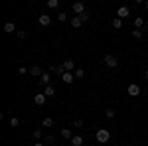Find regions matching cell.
<instances>
[{
	"mask_svg": "<svg viewBox=\"0 0 148 146\" xmlns=\"http://www.w3.org/2000/svg\"><path fill=\"white\" fill-rule=\"evenodd\" d=\"M57 20H59V22H65V20H67V14H65V12H59Z\"/></svg>",
	"mask_w": 148,
	"mask_h": 146,
	"instance_id": "d4e9b609",
	"label": "cell"
},
{
	"mask_svg": "<svg viewBox=\"0 0 148 146\" xmlns=\"http://www.w3.org/2000/svg\"><path fill=\"white\" fill-rule=\"evenodd\" d=\"M57 4H59L57 0H47V6H49V8H57Z\"/></svg>",
	"mask_w": 148,
	"mask_h": 146,
	"instance_id": "484cf974",
	"label": "cell"
},
{
	"mask_svg": "<svg viewBox=\"0 0 148 146\" xmlns=\"http://www.w3.org/2000/svg\"><path fill=\"white\" fill-rule=\"evenodd\" d=\"M34 146H46V142H44V140H42V142H36Z\"/></svg>",
	"mask_w": 148,
	"mask_h": 146,
	"instance_id": "d6a6232c",
	"label": "cell"
},
{
	"mask_svg": "<svg viewBox=\"0 0 148 146\" xmlns=\"http://www.w3.org/2000/svg\"><path fill=\"white\" fill-rule=\"evenodd\" d=\"M83 142H85V140H83V136H79V134H75L71 138V144L73 146H83Z\"/></svg>",
	"mask_w": 148,
	"mask_h": 146,
	"instance_id": "5bb4252c",
	"label": "cell"
},
{
	"mask_svg": "<svg viewBox=\"0 0 148 146\" xmlns=\"http://www.w3.org/2000/svg\"><path fill=\"white\" fill-rule=\"evenodd\" d=\"M49 81H51V73H49V71H46V73L40 77V85H42V87L46 85V87H47V85H49Z\"/></svg>",
	"mask_w": 148,
	"mask_h": 146,
	"instance_id": "9c48e42d",
	"label": "cell"
},
{
	"mask_svg": "<svg viewBox=\"0 0 148 146\" xmlns=\"http://www.w3.org/2000/svg\"><path fill=\"white\" fill-rule=\"evenodd\" d=\"M61 81H63V83H67V85H69V83H73V81H75V73H69V71H67V73L61 77Z\"/></svg>",
	"mask_w": 148,
	"mask_h": 146,
	"instance_id": "7c38bea8",
	"label": "cell"
},
{
	"mask_svg": "<svg viewBox=\"0 0 148 146\" xmlns=\"http://www.w3.org/2000/svg\"><path fill=\"white\" fill-rule=\"evenodd\" d=\"M18 73H20V75H26V73H28V69H26V67H20V69H18Z\"/></svg>",
	"mask_w": 148,
	"mask_h": 146,
	"instance_id": "1f68e13d",
	"label": "cell"
},
{
	"mask_svg": "<svg viewBox=\"0 0 148 146\" xmlns=\"http://www.w3.org/2000/svg\"><path fill=\"white\" fill-rule=\"evenodd\" d=\"M38 24H40V26H49V24H51V18H49L47 14H42V16L38 18Z\"/></svg>",
	"mask_w": 148,
	"mask_h": 146,
	"instance_id": "30bf717a",
	"label": "cell"
},
{
	"mask_svg": "<svg viewBox=\"0 0 148 146\" xmlns=\"http://www.w3.org/2000/svg\"><path fill=\"white\" fill-rule=\"evenodd\" d=\"M142 26H144V20H142L140 16H138V18H134V28H136V30H140Z\"/></svg>",
	"mask_w": 148,
	"mask_h": 146,
	"instance_id": "d6986e66",
	"label": "cell"
},
{
	"mask_svg": "<svg viewBox=\"0 0 148 146\" xmlns=\"http://www.w3.org/2000/svg\"><path fill=\"white\" fill-rule=\"evenodd\" d=\"M113 28H116V30L123 28V20H121V18H114V20H113Z\"/></svg>",
	"mask_w": 148,
	"mask_h": 146,
	"instance_id": "44dd1931",
	"label": "cell"
},
{
	"mask_svg": "<svg viewBox=\"0 0 148 146\" xmlns=\"http://www.w3.org/2000/svg\"><path fill=\"white\" fill-rule=\"evenodd\" d=\"M34 138H36V140L42 138V130H40V128H36V130H34Z\"/></svg>",
	"mask_w": 148,
	"mask_h": 146,
	"instance_id": "4316f807",
	"label": "cell"
},
{
	"mask_svg": "<svg viewBox=\"0 0 148 146\" xmlns=\"http://www.w3.org/2000/svg\"><path fill=\"white\" fill-rule=\"evenodd\" d=\"M71 26L77 30V28H81V26H83V20H81L79 16H73V18H71Z\"/></svg>",
	"mask_w": 148,
	"mask_h": 146,
	"instance_id": "4fadbf2b",
	"label": "cell"
},
{
	"mask_svg": "<svg viewBox=\"0 0 148 146\" xmlns=\"http://www.w3.org/2000/svg\"><path fill=\"white\" fill-rule=\"evenodd\" d=\"M18 38H20V40H26V38H28V32H18Z\"/></svg>",
	"mask_w": 148,
	"mask_h": 146,
	"instance_id": "4dcf8cb0",
	"label": "cell"
},
{
	"mask_svg": "<svg viewBox=\"0 0 148 146\" xmlns=\"http://www.w3.org/2000/svg\"><path fill=\"white\" fill-rule=\"evenodd\" d=\"M18 124H20V119H18V117H12V119H10V126H12V128H16Z\"/></svg>",
	"mask_w": 148,
	"mask_h": 146,
	"instance_id": "7402d4cb",
	"label": "cell"
},
{
	"mask_svg": "<svg viewBox=\"0 0 148 146\" xmlns=\"http://www.w3.org/2000/svg\"><path fill=\"white\" fill-rule=\"evenodd\" d=\"M79 18L83 20V22H89V20H91V14H89V12H85V14H81Z\"/></svg>",
	"mask_w": 148,
	"mask_h": 146,
	"instance_id": "cb8c5ba5",
	"label": "cell"
},
{
	"mask_svg": "<svg viewBox=\"0 0 148 146\" xmlns=\"http://www.w3.org/2000/svg\"><path fill=\"white\" fill-rule=\"evenodd\" d=\"M73 12H75V16H81V14H85V4H83V2H75V4H73Z\"/></svg>",
	"mask_w": 148,
	"mask_h": 146,
	"instance_id": "5b68a950",
	"label": "cell"
},
{
	"mask_svg": "<svg viewBox=\"0 0 148 146\" xmlns=\"http://www.w3.org/2000/svg\"><path fill=\"white\" fill-rule=\"evenodd\" d=\"M44 95H46L47 99H49V97H56V89H53L51 85H47L46 89H44Z\"/></svg>",
	"mask_w": 148,
	"mask_h": 146,
	"instance_id": "9a60e30c",
	"label": "cell"
},
{
	"mask_svg": "<svg viewBox=\"0 0 148 146\" xmlns=\"http://www.w3.org/2000/svg\"><path fill=\"white\" fill-rule=\"evenodd\" d=\"M144 6H146V8H148V0H146V2H144Z\"/></svg>",
	"mask_w": 148,
	"mask_h": 146,
	"instance_id": "e575fe53",
	"label": "cell"
},
{
	"mask_svg": "<svg viewBox=\"0 0 148 146\" xmlns=\"http://www.w3.org/2000/svg\"><path fill=\"white\" fill-rule=\"evenodd\" d=\"M144 77H146V79H148V69H146V71H144Z\"/></svg>",
	"mask_w": 148,
	"mask_h": 146,
	"instance_id": "836d02e7",
	"label": "cell"
},
{
	"mask_svg": "<svg viewBox=\"0 0 148 146\" xmlns=\"http://www.w3.org/2000/svg\"><path fill=\"white\" fill-rule=\"evenodd\" d=\"M61 65H63L65 71H69V73H73V71H75V61H73V59H65Z\"/></svg>",
	"mask_w": 148,
	"mask_h": 146,
	"instance_id": "52a82bcc",
	"label": "cell"
},
{
	"mask_svg": "<svg viewBox=\"0 0 148 146\" xmlns=\"http://www.w3.org/2000/svg\"><path fill=\"white\" fill-rule=\"evenodd\" d=\"M126 93H128L130 97H138V95H140V87H138L136 83H130L128 89H126Z\"/></svg>",
	"mask_w": 148,
	"mask_h": 146,
	"instance_id": "277c9868",
	"label": "cell"
},
{
	"mask_svg": "<svg viewBox=\"0 0 148 146\" xmlns=\"http://www.w3.org/2000/svg\"><path fill=\"white\" fill-rule=\"evenodd\" d=\"M83 75H85V69H81V67L75 69V77L77 79H83Z\"/></svg>",
	"mask_w": 148,
	"mask_h": 146,
	"instance_id": "603a6c76",
	"label": "cell"
},
{
	"mask_svg": "<svg viewBox=\"0 0 148 146\" xmlns=\"http://www.w3.org/2000/svg\"><path fill=\"white\" fill-rule=\"evenodd\" d=\"M95 138H97V142L107 144V142L111 140V132H109L107 128H99V130H97V134H95Z\"/></svg>",
	"mask_w": 148,
	"mask_h": 146,
	"instance_id": "6da1fadb",
	"label": "cell"
},
{
	"mask_svg": "<svg viewBox=\"0 0 148 146\" xmlns=\"http://www.w3.org/2000/svg\"><path fill=\"white\" fill-rule=\"evenodd\" d=\"M46 101H47V97L44 95V93H38V95H34V103H36V105H40V107H42V105H46Z\"/></svg>",
	"mask_w": 148,
	"mask_h": 146,
	"instance_id": "ba28073f",
	"label": "cell"
},
{
	"mask_svg": "<svg viewBox=\"0 0 148 146\" xmlns=\"http://www.w3.org/2000/svg\"><path fill=\"white\" fill-rule=\"evenodd\" d=\"M103 63H105L109 69H114L116 65H119V59H116L114 56H111V53H107V56H105V59H103Z\"/></svg>",
	"mask_w": 148,
	"mask_h": 146,
	"instance_id": "7a4b0ae2",
	"label": "cell"
},
{
	"mask_svg": "<svg viewBox=\"0 0 148 146\" xmlns=\"http://www.w3.org/2000/svg\"><path fill=\"white\" fill-rule=\"evenodd\" d=\"M105 117H107V119H114V117H116V111H113V109H107V111H105Z\"/></svg>",
	"mask_w": 148,
	"mask_h": 146,
	"instance_id": "ffe728a7",
	"label": "cell"
},
{
	"mask_svg": "<svg viewBox=\"0 0 148 146\" xmlns=\"http://www.w3.org/2000/svg\"><path fill=\"white\" fill-rule=\"evenodd\" d=\"M49 73H57L59 77H63L67 71H65V67H63V65H49Z\"/></svg>",
	"mask_w": 148,
	"mask_h": 146,
	"instance_id": "3957f363",
	"label": "cell"
},
{
	"mask_svg": "<svg viewBox=\"0 0 148 146\" xmlns=\"http://www.w3.org/2000/svg\"><path fill=\"white\" fill-rule=\"evenodd\" d=\"M4 32H6V34H12V32H16V26H14L12 22H6V24H4Z\"/></svg>",
	"mask_w": 148,
	"mask_h": 146,
	"instance_id": "2e32d148",
	"label": "cell"
},
{
	"mask_svg": "<svg viewBox=\"0 0 148 146\" xmlns=\"http://www.w3.org/2000/svg\"><path fill=\"white\" fill-rule=\"evenodd\" d=\"M130 14V10H128V6H121L119 10H116V18H121V20H125L126 16Z\"/></svg>",
	"mask_w": 148,
	"mask_h": 146,
	"instance_id": "8992f818",
	"label": "cell"
},
{
	"mask_svg": "<svg viewBox=\"0 0 148 146\" xmlns=\"http://www.w3.org/2000/svg\"><path fill=\"white\" fill-rule=\"evenodd\" d=\"M73 126H75V128H81V126H83V121H81V119H75Z\"/></svg>",
	"mask_w": 148,
	"mask_h": 146,
	"instance_id": "f1b7e54d",
	"label": "cell"
},
{
	"mask_svg": "<svg viewBox=\"0 0 148 146\" xmlns=\"http://www.w3.org/2000/svg\"><path fill=\"white\" fill-rule=\"evenodd\" d=\"M30 75L42 77V75H44V73H42V67H40V65H32V67H30Z\"/></svg>",
	"mask_w": 148,
	"mask_h": 146,
	"instance_id": "8fae6325",
	"label": "cell"
},
{
	"mask_svg": "<svg viewBox=\"0 0 148 146\" xmlns=\"http://www.w3.org/2000/svg\"><path fill=\"white\" fill-rule=\"evenodd\" d=\"M42 126H44V128H51V126H53V119L46 117V119H44V123H42Z\"/></svg>",
	"mask_w": 148,
	"mask_h": 146,
	"instance_id": "e0dca14e",
	"label": "cell"
},
{
	"mask_svg": "<svg viewBox=\"0 0 148 146\" xmlns=\"http://www.w3.org/2000/svg\"><path fill=\"white\" fill-rule=\"evenodd\" d=\"M61 138H65V140H71V138H73L71 130H69V128H63V130H61Z\"/></svg>",
	"mask_w": 148,
	"mask_h": 146,
	"instance_id": "ac0fdd59",
	"label": "cell"
},
{
	"mask_svg": "<svg viewBox=\"0 0 148 146\" xmlns=\"http://www.w3.org/2000/svg\"><path fill=\"white\" fill-rule=\"evenodd\" d=\"M132 38L140 40V38H142V32H140V30H134V32H132Z\"/></svg>",
	"mask_w": 148,
	"mask_h": 146,
	"instance_id": "83f0119b",
	"label": "cell"
},
{
	"mask_svg": "<svg viewBox=\"0 0 148 146\" xmlns=\"http://www.w3.org/2000/svg\"><path fill=\"white\" fill-rule=\"evenodd\" d=\"M44 142L46 144H53V136H44Z\"/></svg>",
	"mask_w": 148,
	"mask_h": 146,
	"instance_id": "f546056e",
	"label": "cell"
}]
</instances>
